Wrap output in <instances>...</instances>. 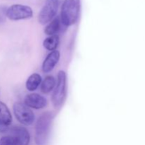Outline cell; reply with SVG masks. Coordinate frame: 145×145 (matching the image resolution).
Here are the masks:
<instances>
[{"mask_svg": "<svg viewBox=\"0 0 145 145\" xmlns=\"http://www.w3.org/2000/svg\"><path fill=\"white\" fill-rule=\"evenodd\" d=\"M80 0H65L61 9L60 19L65 26L74 25L79 18Z\"/></svg>", "mask_w": 145, "mask_h": 145, "instance_id": "7a4b0ae2", "label": "cell"}, {"mask_svg": "<svg viewBox=\"0 0 145 145\" xmlns=\"http://www.w3.org/2000/svg\"><path fill=\"white\" fill-rule=\"evenodd\" d=\"M10 136L13 145H29L31 136L26 128L15 126L10 129Z\"/></svg>", "mask_w": 145, "mask_h": 145, "instance_id": "52a82bcc", "label": "cell"}, {"mask_svg": "<svg viewBox=\"0 0 145 145\" xmlns=\"http://www.w3.org/2000/svg\"><path fill=\"white\" fill-rule=\"evenodd\" d=\"M33 16V10L28 6L13 4L7 9V17L11 21L28 19Z\"/></svg>", "mask_w": 145, "mask_h": 145, "instance_id": "5b68a950", "label": "cell"}, {"mask_svg": "<svg viewBox=\"0 0 145 145\" xmlns=\"http://www.w3.org/2000/svg\"><path fill=\"white\" fill-rule=\"evenodd\" d=\"M12 122V116L5 103L0 101V123L9 126Z\"/></svg>", "mask_w": 145, "mask_h": 145, "instance_id": "30bf717a", "label": "cell"}, {"mask_svg": "<svg viewBox=\"0 0 145 145\" xmlns=\"http://www.w3.org/2000/svg\"><path fill=\"white\" fill-rule=\"evenodd\" d=\"M0 145H13L11 136H4L0 139Z\"/></svg>", "mask_w": 145, "mask_h": 145, "instance_id": "9a60e30c", "label": "cell"}, {"mask_svg": "<svg viewBox=\"0 0 145 145\" xmlns=\"http://www.w3.org/2000/svg\"><path fill=\"white\" fill-rule=\"evenodd\" d=\"M9 129V126L3 124V123H0V133H5L7 131H8Z\"/></svg>", "mask_w": 145, "mask_h": 145, "instance_id": "2e32d148", "label": "cell"}, {"mask_svg": "<svg viewBox=\"0 0 145 145\" xmlns=\"http://www.w3.org/2000/svg\"><path fill=\"white\" fill-rule=\"evenodd\" d=\"M55 84L56 81L55 77L52 76H47L41 84V91L45 94L49 93L54 89Z\"/></svg>", "mask_w": 145, "mask_h": 145, "instance_id": "5bb4252c", "label": "cell"}, {"mask_svg": "<svg viewBox=\"0 0 145 145\" xmlns=\"http://www.w3.org/2000/svg\"><path fill=\"white\" fill-rule=\"evenodd\" d=\"M42 82V78L39 74L34 73L28 78L25 83L26 89L30 91H34L36 90Z\"/></svg>", "mask_w": 145, "mask_h": 145, "instance_id": "8fae6325", "label": "cell"}, {"mask_svg": "<svg viewBox=\"0 0 145 145\" xmlns=\"http://www.w3.org/2000/svg\"><path fill=\"white\" fill-rule=\"evenodd\" d=\"M14 116L20 123L24 125H31L35 120V116L31 108L28 107L25 103H14L13 106Z\"/></svg>", "mask_w": 145, "mask_h": 145, "instance_id": "277c9868", "label": "cell"}, {"mask_svg": "<svg viewBox=\"0 0 145 145\" xmlns=\"http://www.w3.org/2000/svg\"><path fill=\"white\" fill-rule=\"evenodd\" d=\"M54 119L52 112L42 113L37 120L35 127V142L36 145H48Z\"/></svg>", "mask_w": 145, "mask_h": 145, "instance_id": "6da1fadb", "label": "cell"}, {"mask_svg": "<svg viewBox=\"0 0 145 145\" xmlns=\"http://www.w3.org/2000/svg\"><path fill=\"white\" fill-rule=\"evenodd\" d=\"M59 7L58 0H47L38 15V21L42 25L52 21Z\"/></svg>", "mask_w": 145, "mask_h": 145, "instance_id": "8992f818", "label": "cell"}, {"mask_svg": "<svg viewBox=\"0 0 145 145\" xmlns=\"http://www.w3.org/2000/svg\"><path fill=\"white\" fill-rule=\"evenodd\" d=\"M61 19L59 17H56L52 21H50L49 24L45 27V33L46 35L52 36V35H56L57 33L59 31L61 27Z\"/></svg>", "mask_w": 145, "mask_h": 145, "instance_id": "7c38bea8", "label": "cell"}, {"mask_svg": "<svg viewBox=\"0 0 145 145\" xmlns=\"http://www.w3.org/2000/svg\"><path fill=\"white\" fill-rule=\"evenodd\" d=\"M59 57H60V53L58 50H54L50 52V53L48 54L42 63V72L44 73L50 72L59 62Z\"/></svg>", "mask_w": 145, "mask_h": 145, "instance_id": "9c48e42d", "label": "cell"}, {"mask_svg": "<svg viewBox=\"0 0 145 145\" xmlns=\"http://www.w3.org/2000/svg\"><path fill=\"white\" fill-rule=\"evenodd\" d=\"M67 97V75L64 71L57 74L56 87L52 96V103L54 107L59 108L63 105Z\"/></svg>", "mask_w": 145, "mask_h": 145, "instance_id": "3957f363", "label": "cell"}, {"mask_svg": "<svg viewBox=\"0 0 145 145\" xmlns=\"http://www.w3.org/2000/svg\"><path fill=\"white\" fill-rule=\"evenodd\" d=\"M59 43V38L57 35H54L45 38L43 41V46L46 50L49 51L56 50Z\"/></svg>", "mask_w": 145, "mask_h": 145, "instance_id": "4fadbf2b", "label": "cell"}, {"mask_svg": "<svg viewBox=\"0 0 145 145\" xmlns=\"http://www.w3.org/2000/svg\"><path fill=\"white\" fill-rule=\"evenodd\" d=\"M24 103L28 107L39 110V109L44 108L48 104V102L46 99L42 96H40L38 93H30L25 96L24 99Z\"/></svg>", "mask_w": 145, "mask_h": 145, "instance_id": "ba28073f", "label": "cell"}]
</instances>
